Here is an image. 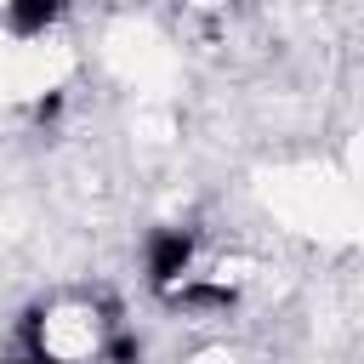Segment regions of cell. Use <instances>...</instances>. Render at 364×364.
Here are the masks:
<instances>
[{
    "label": "cell",
    "mask_w": 364,
    "mask_h": 364,
    "mask_svg": "<svg viewBox=\"0 0 364 364\" xmlns=\"http://www.w3.org/2000/svg\"><path fill=\"white\" fill-rule=\"evenodd\" d=\"M142 267H148V284H154L159 296H176V284H182L188 267H193V233H188V228H154Z\"/></svg>",
    "instance_id": "cell-1"
},
{
    "label": "cell",
    "mask_w": 364,
    "mask_h": 364,
    "mask_svg": "<svg viewBox=\"0 0 364 364\" xmlns=\"http://www.w3.org/2000/svg\"><path fill=\"white\" fill-rule=\"evenodd\" d=\"M57 17H63L57 0H11V6H6V28H11V34H40V28H51Z\"/></svg>",
    "instance_id": "cell-2"
},
{
    "label": "cell",
    "mask_w": 364,
    "mask_h": 364,
    "mask_svg": "<svg viewBox=\"0 0 364 364\" xmlns=\"http://www.w3.org/2000/svg\"><path fill=\"white\" fill-rule=\"evenodd\" d=\"M136 358H142L136 336H108V347H102V364H136Z\"/></svg>",
    "instance_id": "cell-3"
},
{
    "label": "cell",
    "mask_w": 364,
    "mask_h": 364,
    "mask_svg": "<svg viewBox=\"0 0 364 364\" xmlns=\"http://www.w3.org/2000/svg\"><path fill=\"white\" fill-rule=\"evenodd\" d=\"M57 114H63V97H40L34 102V119H57Z\"/></svg>",
    "instance_id": "cell-4"
},
{
    "label": "cell",
    "mask_w": 364,
    "mask_h": 364,
    "mask_svg": "<svg viewBox=\"0 0 364 364\" xmlns=\"http://www.w3.org/2000/svg\"><path fill=\"white\" fill-rule=\"evenodd\" d=\"M0 364H57L51 353H23V358H0Z\"/></svg>",
    "instance_id": "cell-5"
}]
</instances>
